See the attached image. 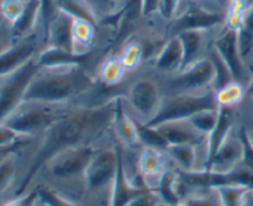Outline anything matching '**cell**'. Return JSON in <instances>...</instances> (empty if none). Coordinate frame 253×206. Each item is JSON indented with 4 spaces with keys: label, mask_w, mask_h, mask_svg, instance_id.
I'll use <instances>...</instances> for the list:
<instances>
[{
    "label": "cell",
    "mask_w": 253,
    "mask_h": 206,
    "mask_svg": "<svg viewBox=\"0 0 253 206\" xmlns=\"http://www.w3.org/2000/svg\"><path fill=\"white\" fill-rule=\"evenodd\" d=\"M160 79L165 95L207 93L214 90L215 67L208 56L174 76Z\"/></svg>",
    "instance_id": "cell-7"
},
{
    "label": "cell",
    "mask_w": 253,
    "mask_h": 206,
    "mask_svg": "<svg viewBox=\"0 0 253 206\" xmlns=\"http://www.w3.org/2000/svg\"><path fill=\"white\" fill-rule=\"evenodd\" d=\"M150 192H152L150 188L138 187L128 179L125 172V165H124V148L123 146L119 145L118 172H116L115 180L111 188L108 206H127L132 200Z\"/></svg>",
    "instance_id": "cell-16"
},
{
    "label": "cell",
    "mask_w": 253,
    "mask_h": 206,
    "mask_svg": "<svg viewBox=\"0 0 253 206\" xmlns=\"http://www.w3.org/2000/svg\"><path fill=\"white\" fill-rule=\"evenodd\" d=\"M72 25H73V17L58 10L44 35V47L76 52L73 35H72Z\"/></svg>",
    "instance_id": "cell-24"
},
{
    "label": "cell",
    "mask_w": 253,
    "mask_h": 206,
    "mask_svg": "<svg viewBox=\"0 0 253 206\" xmlns=\"http://www.w3.org/2000/svg\"><path fill=\"white\" fill-rule=\"evenodd\" d=\"M246 98V85L236 81L215 90L217 108H237Z\"/></svg>",
    "instance_id": "cell-30"
},
{
    "label": "cell",
    "mask_w": 253,
    "mask_h": 206,
    "mask_svg": "<svg viewBox=\"0 0 253 206\" xmlns=\"http://www.w3.org/2000/svg\"><path fill=\"white\" fill-rule=\"evenodd\" d=\"M105 140L98 143L79 146V147L64 151L56 156L53 160L49 161L43 169L48 170L49 175L58 182H71V180L78 179V178L84 179V173H85L89 163L91 162L94 156L100 148L101 143Z\"/></svg>",
    "instance_id": "cell-10"
},
{
    "label": "cell",
    "mask_w": 253,
    "mask_h": 206,
    "mask_svg": "<svg viewBox=\"0 0 253 206\" xmlns=\"http://www.w3.org/2000/svg\"><path fill=\"white\" fill-rule=\"evenodd\" d=\"M240 127V126H239ZM239 127L235 128L224 141L216 155L205 170L215 173H229L242 165L244 146L240 137Z\"/></svg>",
    "instance_id": "cell-15"
},
{
    "label": "cell",
    "mask_w": 253,
    "mask_h": 206,
    "mask_svg": "<svg viewBox=\"0 0 253 206\" xmlns=\"http://www.w3.org/2000/svg\"><path fill=\"white\" fill-rule=\"evenodd\" d=\"M170 162L166 150L141 146L137 157V168L146 185L150 188L151 182H156L158 178L168 169L167 165Z\"/></svg>",
    "instance_id": "cell-23"
},
{
    "label": "cell",
    "mask_w": 253,
    "mask_h": 206,
    "mask_svg": "<svg viewBox=\"0 0 253 206\" xmlns=\"http://www.w3.org/2000/svg\"><path fill=\"white\" fill-rule=\"evenodd\" d=\"M166 152L170 162L174 163L178 168V172L204 170L207 162V143L202 146H168Z\"/></svg>",
    "instance_id": "cell-22"
},
{
    "label": "cell",
    "mask_w": 253,
    "mask_h": 206,
    "mask_svg": "<svg viewBox=\"0 0 253 206\" xmlns=\"http://www.w3.org/2000/svg\"><path fill=\"white\" fill-rule=\"evenodd\" d=\"M99 21L118 15L131 0H88ZM100 25V24H99Z\"/></svg>",
    "instance_id": "cell-32"
},
{
    "label": "cell",
    "mask_w": 253,
    "mask_h": 206,
    "mask_svg": "<svg viewBox=\"0 0 253 206\" xmlns=\"http://www.w3.org/2000/svg\"><path fill=\"white\" fill-rule=\"evenodd\" d=\"M79 104V103H78ZM76 104H44L24 101L1 125L25 138H39Z\"/></svg>",
    "instance_id": "cell-5"
},
{
    "label": "cell",
    "mask_w": 253,
    "mask_h": 206,
    "mask_svg": "<svg viewBox=\"0 0 253 206\" xmlns=\"http://www.w3.org/2000/svg\"><path fill=\"white\" fill-rule=\"evenodd\" d=\"M182 0H160L157 11V19L163 26L169 24L177 15Z\"/></svg>",
    "instance_id": "cell-38"
},
{
    "label": "cell",
    "mask_w": 253,
    "mask_h": 206,
    "mask_svg": "<svg viewBox=\"0 0 253 206\" xmlns=\"http://www.w3.org/2000/svg\"><path fill=\"white\" fill-rule=\"evenodd\" d=\"M94 73L101 88L120 94H123L124 84L130 77L118 53H109L101 58Z\"/></svg>",
    "instance_id": "cell-18"
},
{
    "label": "cell",
    "mask_w": 253,
    "mask_h": 206,
    "mask_svg": "<svg viewBox=\"0 0 253 206\" xmlns=\"http://www.w3.org/2000/svg\"><path fill=\"white\" fill-rule=\"evenodd\" d=\"M118 163L119 143L114 140L113 135H110L101 143L84 173L83 183L86 192L100 194L109 189L111 193L118 172Z\"/></svg>",
    "instance_id": "cell-8"
},
{
    "label": "cell",
    "mask_w": 253,
    "mask_h": 206,
    "mask_svg": "<svg viewBox=\"0 0 253 206\" xmlns=\"http://www.w3.org/2000/svg\"><path fill=\"white\" fill-rule=\"evenodd\" d=\"M44 47L42 30L15 42L7 51L0 54V79L14 73L19 68L37 57Z\"/></svg>",
    "instance_id": "cell-13"
},
{
    "label": "cell",
    "mask_w": 253,
    "mask_h": 206,
    "mask_svg": "<svg viewBox=\"0 0 253 206\" xmlns=\"http://www.w3.org/2000/svg\"><path fill=\"white\" fill-rule=\"evenodd\" d=\"M246 95L247 98L253 99V76L251 77V79H250L249 84L246 85Z\"/></svg>",
    "instance_id": "cell-48"
},
{
    "label": "cell",
    "mask_w": 253,
    "mask_h": 206,
    "mask_svg": "<svg viewBox=\"0 0 253 206\" xmlns=\"http://www.w3.org/2000/svg\"><path fill=\"white\" fill-rule=\"evenodd\" d=\"M141 2H142V15L143 19H145V22L158 20L157 11L160 0H141Z\"/></svg>",
    "instance_id": "cell-44"
},
{
    "label": "cell",
    "mask_w": 253,
    "mask_h": 206,
    "mask_svg": "<svg viewBox=\"0 0 253 206\" xmlns=\"http://www.w3.org/2000/svg\"><path fill=\"white\" fill-rule=\"evenodd\" d=\"M216 32L207 30H190L177 35L179 37L184 52L182 69L202 61L209 56L212 46V39Z\"/></svg>",
    "instance_id": "cell-17"
},
{
    "label": "cell",
    "mask_w": 253,
    "mask_h": 206,
    "mask_svg": "<svg viewBox=\"0 0 253 206\" xmlns=\"http://www.w3.org/2000/svg\"><path fill=\"white\" fill-rule=\"evenodd\" d=\"M219 198L220 206H245L249 189L240 185L220 187L215 189Z\"/></svg>",
    "instance_id": "cell-31"
},
{
    "label": "cell",
    "mask_w": 253,
    "mask_h": 206,
    "mask_svg": "<svg viewBox=\"0 0 253 206\" xmlns=\"http://www.w3.org/2000/svg\"><path fill=\"white\" fill-rule=\"evenodd\" d=\"M249 71H250V73H251V77L253 76V59L251 61V63L249 64Z\"/></svg>",
    "instance_id": "cell-52"
},
{
    "label": "cell",
    "mask_w": 253,
    "mask_h": 206,
    "mask_svg": "<svg viewBox=\"0 0 253 206\" xmlns=\"http://www.w3.org/2000/svg\"><path fill=\"white\" fill-rule=\"evenodd\" d=\"M245 206H253V190H249L245 200Z\"/></svg>",
    "instance_id": "cell-49"
},
{
    "label": "cell",
    "mask_w": 253,
    "mask_h": 206,
    "mask_svg": "<svg viewBox=\"0 0 253 206\" xmlns=\"http://www.w3.org/2000/svg\"><path fill=\"white\" fill-rule=\"evenodd\" d=\"M40 2H41V29L44 40L47 29H48L49 24L53 20L58 9H57L56 0H40Z\"/></svg>",
    "instance_id": "cell-40"
},
{
    "label": "cell",
    "mask_w": 253,
    "mask_h": 206,
    "mask_svg": "<svg viewBox=\"0 0 253 206\" xmlns=\"http://www.w3.org/2000/svg\"><path fill=\"white\" fill-rule=\"evenodd\" d=\"M99 94L89 100L76 104L67 114L49 126L39 138L29 168L15 192L16 197L26 194L39 173L47 163L59 153L84 145L98 143L111 133L116 104L121 94L106 99L98 98Z\"/></svg>",
    "instance_id": "cell-1"
},
{
    "label": "cell",
    "mask_w": 253,
    "mask_h": 206,
    "mask_svg": "<svg viewBox=\"0 0 253 206\" xmlns=\"http://www.w3.org/2000/svg\"><path fill=\"white\" fill-rule=\"evenodd\" d=\"M116 53L120 57L128 74L138 72L145 64V48H143L142 42L138 39L137 35H133L131 39L124 42Z\"/></svg>",
    "instance_id": "cell-27"
},
{
    "label": "cell",
    "mask_w": 253,
    "mask_h": 206,
    "mask_svg": "<svg viewBox=\"0 0 253 206\" xmlns=\"http://www.w3.org/2000/svg\"><path fill=\"white\" fill-rule=\"evenodd\" d=\"M183 59H184V52H183L182 42L179 37L173 36L167 39L156 56L142 68L152 72L158 78H166V77L174 76L182 71Z\"/></svg>",
    "instance_id": "cell-14"
},
{
    "label": "cell",
    "mask_w": 253,
    "mask_h": 206,
    "mask_svg": "<svg viewBox=\"0 0 253 206\" xmlns=\"http://www.w3.org/2000/svg\"><path fill=\"white\" fill-rule=\"evenodd\" d=\"M209 190H205V192H194L193 194L187 195V199L183 200V203H185L188 206H220L216 192H214L212 197L207 194Z\"/></svg>",
    "instance_id": "cell-39"
},
{
    "label": "cell",
    "mask_w": 253,
    "mask_h": 206,
    "mask_svg": "<svg viewBox=\"0 0 253 206\" xmlns=\"http://www.w3.org/2000/svg\"><path fill=\"white\" fill-rule=\"evenodd\" d=\"M27 0H1L0 1V14L7 25L11 26L24 12Z\"/></svg>",
    "instance_id": "cell-36"
},
{
    "label": "cell",
    "mask_w": 253,
    "mask_h": 206,
    "mask_svg": "<svg viewBox=\"0 0 253 206\" xmlns=\"http://www.w3.org/2000/svg\"><path fill=\"white\" fill-rule=\"evenodd\" d=\"M11 34L15 42L41 29V2L40 0H27L21 16L11 25Z\"/></svg>",
    "instance_id": "cell-25"
},
{
    "label": "cell",
    "mask_w": 253,
    "mask_h": 206,
    "mask_svg": "<svg viewBox=\"0 0 253 206\" xmlns=\"http://www.w3.org/2000/svg\"><path fill=\"white\" fill-rule=\"evenodd\" d=\"M111 135L114 140L123 146L124 148L137 147L140 145L138 141L137 121L132 118L124 103L123 94L119 96L116 104L115 116H114L113 125H111Z\"/></svg>",
    "instance_id": "cell-19"
},
{
    "label": "cell",
    "mask_w": 253,
    "mask_h": 206,
    "mask_svg": "<svg viewBox=\"0 0 253 206\" xmlns=\"http://www.w3.org/2000/svg\"><path fill=\"white\" fill-rule=\"evenodd\" d=\"M15 43V40L11 34V27L10 25L0 24V54L10 48Z\"/></svg>",
    "instance_id": "cell-45"
},
{
    "label": "cell",
    "mask_w": 253,
    "mask_h": 206,
    "mask_svg": "<svg viewBox=\"0 0 253 206\" xmlns=\"http://www.w3.org/2000/svg\"><path fill=\"white\" fill-rule=\"evenodd\" d=\"M240 137H241L242 146H244V157H242V165L247 169L253 172V148L250 145L246 135V126H240L239 127Z\"/></svg>",
    "instance_id": "cell-42"
},
{
    "label": "cell",
    "mask_w": 253,
    "mask_h": 206,
    "mask_svg": "<svg viewBox=\"0 0 253 206\" xmlns=\"http://www.w3.org/2000/svg\"><path fill=\"white\" fill-rule=\"evenodd\" d=\"M158 206H188L185 203H179V204H175V205H166V204H158Z\"/></svg>",
    "instance_id": "cell-51"
},
{
    "label": "cell",
    "mask_w": 253,
    "mask_h": 206,
    "mask_svg": "<svg viewBox=\"0 0 253 206\" xmlns=\"http://www.w3.org/2000/svg\"><path fill=\"white\" fill-rule=\"evenodd\" d=\"M99 88L100 85L96 81L95 73L86 67H41L30 84L24 101L78 104L93 98Z\"/></svg>",
    "instance_id": "cell-2"
},
{
    "label": "cell",
    "mask_w": 253,
    "mask_h": 206,
    "mask_svg": "<svg viewBox=\"0 0 253 206\" xmlns=\"http://www.w3.org/2000/svg\"><path fill=\"white\" fill-rule=\"evenodd\" d=\"M36 190L39 193V202H41L44 206H79L72 200L62 197L57 192L43 187V185L37 187Z\"/></svg>",
    "instance_id": "cell-37"
},
{
    "label": "cell",
    "mask_w": 253,
    "mask_h": 206,
    "mask_svg": "<svg viewBox=\"0 0 253 206\" xmlns=\"http://www.w3.org/2000/svg\"><path fill=\"white\" fill-rule=\"evenodd\" d=\"M229 4L224 0H182L174 19L165 26L166 37L190 30L217 32L226 25Z\"/></svg>",
    "instance_id": "cell-3"
},
{
    "label": "cell",
    "mask_w": 253,
    "mask_h": 206,
    "mask_svg": "<svg viewBox=\"0 0 253 206\" xmlns=\"http://www.w3.org/2000/svg\"><path fill=\"white\" fill-rule=\"evenodd\" d=\"M217 110H204L200 111V113L195 114L194 116H192L190 119H188L190 124L193 125V127L195 130L199 131L200 133L205 136H209L211 133V131L214 130L215 125H216L217 121Z\"/></svg>",
    "instance_id": "cell-34"
},
{
    "label": "cell",
    "mask_w": 253,
    "mask_h": 206,
    "mask_svg": "<svg viewBox=\"0 0 253 206\" xmlns=\"http://www.w3.org/2000/svg\"><path fill=\"white\" fill-rule=\"evenodd\" d=\"M24 138L25 137L19 136L16 132L10 130V128L6 127V126L0 125V146L15 145V143L20 142V141L24 140Z\"/></svg>",
    "instance_id": "cell-46"
},
{
    "label": "cell",
    "mask_w": 253,
    "mask_h": 206,
    "mask_svg": "<svg viewBox=\"0 0 253 206\" xmlns=\"http://www.w3.org/2000/svg\"><path fill=\"white\" fill-rule=\"evenodd\" d=\"M179 183L190 188L194 192L215 190L220 187L240 185L249 190H253V172L244 165L229 173H215L210 170L198 172H178Z\"/></svg>",
    "instance_id": "cell-11"
},
{
    "label": "cell",
    "mask_w": 253,
    "mask_h": 206,
    "mask_svg": "<svg viewBox=\"0 0 253 206\" xmlns=\"http://www.w3.org/2000/svg\"><path fill=\"white\" fill-rule=\"evenodd\" d=\"M157 197L161 204L175 205L183 203L182 195L179 194V175L178 170L168 168L156 182L155 187L151 189Z\"/></svg>",
    "instance_id": "cell-26"
},
{
    "label": "cell",
    "mask_w": 253,
    "mask_h": 206,
    "mask_svg": "<svg viewBox=\"0 0 253 206\" xmlns=\"http://www.w3.org/2000/svg\"><path fill=\"white\" fill-rule=\"evenodd\" d=\"M37 202H39V193L36 189H34L27 194L20 195V197L5 203L2 206H35Z\"/></svg>",
    "instance_id": "cell-43"
},
{
    "label": "cell",
    "mask_w": 253,
    "mask_h": 206,
    "mask_svg": "<svg viewBox=\"0 0 253 206\" xmlns=\"http://www.w3.org/2000/svg\"><path fill=\"white\" fill-rule=\"evenodd\" d=\"M237 37L242 59L249 67L253 59V5L245 11L244 19L237 30Z\"/></svg>",
    "instance_id": "cell-28"
},
{
    "label": "cell",
    "mask_w": 253,
    "mask_h": 206,
    "mask_svg": "<svg viewBox=\"0 0 253 206\" xmlns=\"http://www.w3.org/2000/svg\"><path fill=\"white\" fill-rule=\"evenodd\" d=\"M237 119H239L237 108H219L216 125L207 138V162H205L204 170L210 165L227 136L236 128Z\"/></svg>",
    "instance_id": "cell-20"
},
{
    "label": "cell",
    "mask_w": 253,
    "mask_h": 206,
    "mask_svg": "<svg viewBox=\"0 0 253 206\" xmlns=\"http://www.w3.org/2000/svg\"><path fill=\"white\" fill-rule=\"evenodd\" d=\"M158 204H160V200L153 194V192H150L132 200L127 206H158Z\"/></svg>",
    "instance_id": "cell-47"
},
{
    "label": "cell",
    "mask_w": 253,
    "mask_h": 206,
    "mask_svg": "<svg viewBox=\"0 0 253 206\" xmlns=\"http://www.w3.org/2000/svg\"><path fill=\"white\" fill-rule=\"evenodd\" d=\"M57 9L77 20H85L99 27L98 16L88 0H56Z\"/></svg>",
    "instance_id": "cell-29"
},
{
    "label": "cell",
    "mask_w": 253,
    "mask_h": 206,
    "mask_svg": "<svg viewBox=\"0 0 253 206\" xmlns=\"http://www.w3.org/2000/svg\"><path fill=\"white\" fill-rule=\"evenodd\" d=\"M17 158H19V155H15L0 163V195L6 193L11 188L16 178Z\"/></svg>",
    "instance_id": "cell-35"
},
{
    "label": "cell",
    "mask_w": 253,
    "mask_h": 206,
    "mask_svg": "<svg viewBox=\"0 0 253 206\" xmlns=\"http://www.w3.org/2000/svg\"><path fill=\"white\" fill-rule=\"evenodd\" d=\"M165 91L161 79L147 69L130 74L124 84L123 99L128 113L138 123H150L162 105Z\"/></svg>",
    "instance_id": "cell-4"
},
{
    "label": "cell",
    "mask_w": 253,
    "mask_h": 206,
    "mask_svg": "<svg viewBox=\"0 0 253 206\" xmlns=\"http://www.w3.org/2000/svg\"><path fill=\"white\" fill-rule=\"evenodd\" d=\"M217 104L215 91L202 94H174L165 95L160 110L155 118L146 124L150 127H157L170 121L188 120L195 114L204 110H216Z\"/></svg>",
    "instance_id": "cell-6"
},
{
    "label": "cell",
    "mask_w": 253,
    "mask_h": 206,
    "mask_svg": "<svg viewBox=\"0 0 253 206\" xmlns=\"http://www.w3.org/2000/svg\"><path fill=\"white\" fill-rule=\"evenodd\" d=\"M168 146H202L207 143L208 136L193 127L188 120L170 121L156 127Z\"/></svg>",
    "instance_id": "cell-21"
},
{
    "label": "cell",
    "mask_w": 253,
    "mask_h": 206,
    "mask_svg": "<svg viewBox=\"0 0 253 206\" xmlns=\"http://www.w3.org/2000/svg\"><path fill=\"white\" fill-rule=\"evenodd\" d=\"M212 48L219 53V56L224 59L226 66L229 67L230 72L234 77V81L247 85L251 79V73H250L247 64L242 59L236 30L230 29L225 25L214 35Z\"/></svg>",
    "instance_id": "cell-12"
},
{
    "label": "cell",
    "mask_w": 253,
    "mask_h": 206,
    "mask_svg": "<svg viewBox=\"0 0 253 206\" xmlns=\"http://www.w3.org/2000/svg\"><path fill=\"white\" fill-rule=\"evenodd\" d=\"M246 135H247V140H249L250 145H251L253 148V128L250 130V128L246 127Z\"/></svg>",
    "instance_id": "cell-50"
},
{
    "label": "cell",
    "mask_w": 253,
    "mask_h": 206,
    "mask_svg": "<svg viewBox=\"0 0 253 206\" xmlns=\"http://www.w3.org/2000/svg\"><path fill=\"white\" fill-rule=\"evenodd\" d=\"M41 66L36 57L14 73L0 79V125L22 104L30 84Z\"/></svg>",
    "instance_id": "cell-9"
},
{
    "label": "cell",
    "mask_w": 253,
    "mask_h": 206,
    "mask_svg": "<svg viewBox=\"0 0 253 206\" xmlns=\"http://www.w3.org/2000/svg\"><path fill=\"white\" fill-rule=\"evenodd\" d=\"M34 141L32 138H24L20 142L15 143V145H10V146H0V163H2L4 161H6L7 158L12 157L15 155H20L22 151L25 150L26 147H29Z\"/></svg>",
    "instance_id": "cell-41"
},
{
    "label": "cell",
    "mask_w": 253,
    "mask_h": 206,
    "mask_svg": "<svg viewBox=\"0 0 253 206\" xmlns=\"http://www.w3.org/2000/svg\"><path fill=\"white\" fill-rule=\"evenodd\" d=\"M137 131H138V141L140 145L143 147H153L160 148V150H167L168 145L165 138L162 137L156 127H150L137 121Z\"/></svg>",
    "instance_id": "cell-33"
}]
</instances>
